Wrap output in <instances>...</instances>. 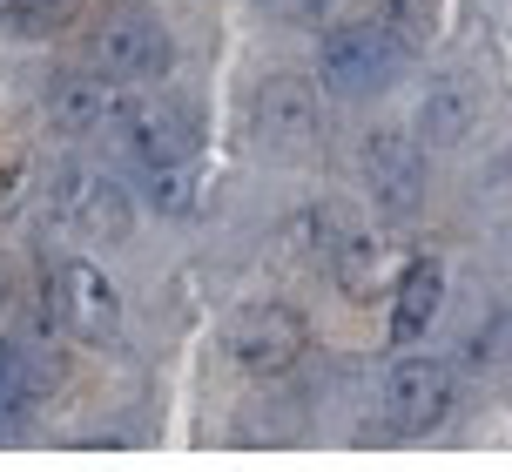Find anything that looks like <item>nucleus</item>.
<instances>
[{
    "label": "nucleus",
    "mask_w": 512,
    "mask_h": 472,
    "mask_svg": "<svg viewBox=\"0 0 512 472\" xmlns=\"http://www.w3.org/2000/svg\"><path fill=\"white\" fill-rule=\"evenodd\" d=\"M405 61H411L405 34H391L384 21H351V27H337V34H324L317 75H324V88H331L337 102H364V95H378Z\"/></svg>",
    "instance_id": "obj_1"
},
{
    "label": "nucleus",
    "mask_w": 512,
    "mask_h": 472,
    "mask_svg": "<svg viewBox=\"0 0 512 472\" xmlns=\"http://www.w3.org/2000/svg\"><path fill=\"white\" fill-rule=\"evenodd\" d=\"M223 351H230L250 378H283V371H297V358L310 351V331L290 304H243V311L223 324Z\"/></svg>",
    "instance_id": "obj_2"
},
{
    "label": "nucleus",
    "mask_w": 512,
    "mask_h": 472,
    "mask_svg": "<svg viewBox=\"0 0 512 472\" xmlns=\"http://www.w3.org/2000/svg\"><path fill=\"white\" fill-rule=\"evenodd\" d=\"M88 68L108 81H128V88H142V81L169 75V34L155 14L142 7H115L102 27H95V41H88Z\"/></svg>",
    "instance_id": "obj_3"
},
{
    "label": "nucleus",
    "mask_w": 512,
    "mask_h": 472,
    "mask_svg": "<svg viewBox=\"0 0 512 472\" xmlns=\"http://www.w3.org/2000/svg\"><path fill=\"white\" fill-rule=\"evenodd\" d=\"M378 412L391 439H418L432 432L445 412H452V371L432 365V358H398L378 385Z\"/></svg>",
    "instance_id": "obj_4"
},
{
    "label": "nucleus",
    "mask_w": 512,
    "mask_h": 472,
    "mask_svg": "<svg viewBox=\"0 0 512 472\" xmlns=\"http://www.w3.org/2000/svg\"><path fill=\"white\" fill-rule=\"evenodd\" d=\"M358 169H364V189H371V203L384 216H418V203H425V156H418L411 135L371 129L358 149Z\"/></svg>",
    "instance_id": "obj_5"
},
{
    "label": "nucleus",
    "mask_w": 512,
    "mask_h": 472,
    "mask_svg": "<svg viewBox=\"0 0 512 472\" xmlns=\"http://www.w3.org/2000/svg\"><path fill=\"white\" fill-rule=\"evenodd\" d=\"M122 135H128V156L142 162V169H182V162L196 156V122H189V108L162 102V95H128L122 108Z\"/></svg>",
    "instance_id": "obj_6"
},
{
    "label": "nucleus",
    "mask_w": 512,
    "mask_h": 472,
    "mask_svg": "<svg viewBox=\"0 0 512 472\" xmlns=\"http://www.w3.org/2000/svg\"><path fill=\"white\" fill-rule=\"evenodd\" d=\"M48 290H54V317H61L75 338H115V324H122V297H115V284H108L88 257L54 263Z\"/></svg>",
    "instance_id": "obj_7"
},
{
    "label": "nucleus",
    "mask_w": 512,
    "mask_h": 472,
    "mask_svg": "<svg viewBox=\"0 0 512 472\" xmlns=\"http://www.w3.org/2000/svg\"><path fill=\"white\" fill-rule=\"evenodd\" d=\"M54 216H61L75 236H95V243L128 236V223H135L122 183H108V176H95V169H61V183H54Z\"/></svg>",
    "instance_id": "obj_8"
},
{
    "label": "nucleus",
    "mask_w": 512,
    "mask_h": 472,
    "mask_svg": "<svg viewBox=\"0 0 512 472\" xmlns=\"http://www.w3.org/2000/svg\"><path fill=\"white\" fill-rule=\"evenodd\" d=\"M128 81L108 75H61V88L48 95V115L68 122V129H122V108H128Z\"/></svg>",
    "instance_id": "obj_9"
},
{
    "label": "nucleus",
    "mask_w": 512,
    "mask_h": 472,
    "mask_svg": "<svg viewBox=\"0 0 512 472\" xmlns=\"http://www.w3.org/2000/svg\"><path fill=\"white\" fill-rule=\"evenodd\" d=\"M438 304H445V270L438 263H411L398 290H391V344H418L432 331Z\"/></svg>",
    "instance_id": "obj_10"
},
{
    "label": "nucleus",
    "mask_w": 512,
    "mask_h": 472,
    "mask_svg": "<svg viewBox=\"0 0 512 472\" xmlns=\"http://www.w3.org/2000/svg\"><path fill=\"white\" fill-rule=\"evenodd\" d=\"M256 129L270 135V142H304V135L317 129L304 81H290V75H270V81H263V88H256Z\"/></svg>",
    "instance_id": "obj_11"
},
{
    "label": "nucleus",
    "mask_w": 512,
    "mask_h": 472,
    "mask_svg": "<svg viewBox=\"0 0 512 472\" xmlns=\"http://www.w3.org/2000/svg\"><path fill=\"white\" fill-rule=\"evenodd\" d=\"M324 270L351 290H371V270H378V243L351 223V216H324Z\"/></svg>",
    "instance_id": "obj_12"
},
{
    "label": "nucleus",
    "mask_w": 512,
    "mask_h": 472,
    "mask_svg": "<svg viewBox=\"0 0 512 472\" xmlns=\"http://www.w3.org/2000/svg\"><path fill=\"white\" fill-rule=\"evenodd\" d=\"M81 0H0V34L14 41H48L61 27H75Z\"/></svg>",
    "instance_id": "obj_13"
},
{
    "label": "nucleus",
    "mask_w": 512,
    "mask_h": 472,
    "mask_svg": "<svg viewBox=\"0 0 512 472\" xmlns=\"http://www.w3.org/2000/svg\"><path fill=\"white\" fill-rule=\"evenodd\" d=\"M34 392H41V378H34V358H27L14 338H0V425H14L34 405Z\"/></svg>",
    "instance_id": "obj_14"
},
{
    "label": "nucleus",
    "mask_w": 512,
    "mask_h": 472,
    "mask_svg": "<svg viewBox=\"0 0 512 472\" xmlns=\"http://www.w3.org/2000/svg\"><path fill=\"white\" fill-rule=\"evenodd\" d=\"M465 122H472V115H465L459 95H432V102H425V129H432V142H465Z\"/></svg>",
    "instance_id": "obj_15"
},
{
    "label": "nucleus",
    "mask_w": 512,
    "mask_h": 472,
    "mask_svg": "<svg viewBox=\"0 0 512 472\" xmlns=\"http://www.w3.org/2000/svg\"><path fill=\"white\" fill-rule=\"evenodd\" d=\"M310 7H324V0H310Z\"/></svg>",
    "instance_id": "obj_16"
}]
</instances>
